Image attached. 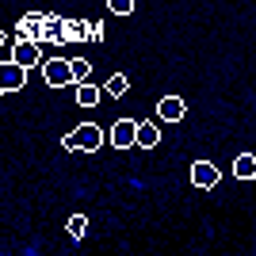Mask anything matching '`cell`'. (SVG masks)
Returning a JSON list of instances; mask_svg holds the SVG:
<instances>
[{
  "instance_id": "cell-1",
  "label": "cell",
  "mask_w": 256,
  "mask_h": 256,
  "mask_svg": "<svg viewBox=\"0 0 256 256\" xmlns=\"http://www.w3.org/2000/svg\"><path fill=\"white\" fill-rule=\"evenodd\" d=\"M62 146L69 153H76V150L80 153H100L104 150V130H100L96 122H80L76 130H69V134L62 138Z\"/></svg>"
},
{
  "instance_id": "cell-2",
  "label": "cell",
  "mask_w": 256,
  "mask_h": 256,
  "mask_svg": "<svg viewBox=\"0 0 256 256\" xmlns=\"http://www.w3.org/2000/svg\"><path fill=\"white\" fill-rule=\"evenodd\" d=\"M42 76H46V84H50V88H69L76 80V76H73V58H46Z\"/></svg>"
},
{
  "instance_id": "cell-3",
  "label": "cell",
  "mask_w": 256,
  "mask_h": 256,
  "mask_svg": "<svg viewBox=\"0 0 256 256\" xmlns=\"http://www.w3.org/2000/svg\"><path fill=\"white\" fill-rule=\"evenodd\" d=\"M138 126H142V122H134V118H118L115 126H111V146H115V150L138 146Z\"/></svg>"
},
{
  "instance_id": "cell-4",
  "label": "cell",
  "mask_w": 256,
  "mask_h": 256,
  "mask_svg": "<svg viewBox=\"0 0 256 256\" xmlns=\"http://www.w3.org/2000/svg\"><path fill=\"white\" fill-rule=\"evenodd\" d=\"M218 180H222V172L214 168L210 160H195V164H192V184H195V188L210 192V188H218Z\"/></svg>"
},
{
  "instance_id": "cell-5",
  "label": "cell",
  "mask_w": 256,
  "mask_h": 256,
  "mask_svg": "<svg viewBox=\"0 0 256 256\" xmlns=\"http://www.w3.org/2000/svg\"><path fill=\"white\" fill-rule=\"evenodd\" d=\"M12 62L20 65V69H34V65H46L42 62V46L38 42H20L12 50Z\"/></svg>"
},
{
  "instance_id": "cell-6",
  "label": "cell",
  "mask_w": 256,
  "mask_h": 256,
  "mask_svg": "<svg viewBox=\"0 0 256 256\" xmlns=\"http://www.w3.org/2000/svg\"><path fill=\"white\" fill-rule=\"evenodd\" d=\"M23 84H27V69H20L16 62H4V69H0V92H20Z\"/></svg>"
},
{
  "instance_id": "cell-7",
  "label": "cell",
  "mask_w": 256,
  "mask_h": 256,
  "mask_svg": "<svg viewBox=\"0 0 256 256\" xmlns=\"http://www.w3.org/2000/svg\"><path fill=\"white\" fill-rule=\"evenodd\" d=\"M184 111H188V107H184V100H180V96H164V100L157 104V115L164 118V122H180Z\"/></svg>"
},
{
  "instance_id": "cell-8",
  "label": "cell",
  "mask_w": 256,
  "mask_h": 256,
  "mask_svg": "<svg viewBox=\"0 0 256 256\" xmlns=\"http://www.w3.org/2000/svg\"><path fill=\"white\" fill-rule=\"evenodd\" d=\"M46 42H65V16H46L42 46H46Z\"/></svg>"
},
{
  "instance_id": "cell-9",
  "label": "cell",
  "mask_w": 256,
  "mask_h": 256,
  "mask_svg": "<svg viewBox=\"0 0 256 256\" xmlns=\"http://www.w3.org/2000/svg\"><path fill=\"white\" fill-rule=\"evenodd\" d=\"M234 176L237 180H256V153H241L234 160Z\"/></svg>"
},
{
  "instance_id": "cell-10",
  "label": "cell",
  "mask_w": 256,
  "mask_h": 256,
  "mask_svg": "<svg viewBox=\"0 0 256 256\" xmlns=\"http://www.w3.org/2000/svg\"><path fill=\"white\" fill-rule=\"evenodd\" d=\"M100 100H104V88L88 84V80H84V84H76V104H80V107H96Z\"/></svg>"
},
{
  "instance_id": "cell-11",
  "label": "cell",
  "mask_w": 256,
  "mask_h": 256,
  "mask_svg": "<svg viewBox=\"0 0 256 256\" xmlns=\"http://www.w3.org/2000/svg\"><path fill=\"white\" fill-rule=\"evenodd\" d=\"M84 38H88L84 20H65V42H84Z\"/></svg>"
},
{
  "instance_id": "cell-12",
  "label": "cell",
  "mask_w": 256,
  "mask_h": 256,
  "mask_svg": "<svg viewBox=\"0 0 256 256\" xmlns=\"http://www.w3.org/2000/svg\"><path fill=\"white\" fill-rule=\"evenodd\" d=\"M157 142H160V130L153 126V122H142V126H138V146H142V150H153Z\"/></svg>"
},
{
  "instance_id": "cell-13",
  "label": "cell",
  "mask_w": 256,
  "mask_h": 256,
  "mask_svg": "<svg viewBox=\"0 0 256 256\" xmlns=\"http://www.w3.org/2000/svg\"><path fill=\"white\" fill-rule=\"evenodd\" d=\"M126 88H130V80H126V73H115V76H107V96H126Z\"/></svg>"
},
{
  "instance_id": "cell-14",
  "label": "cell",
  "mask_w": 256,
  "mask_h": 256,
  "mask_svg": "<svg viewBox=\"0 0 256 256\" xmlns=\"http://www.w3.org/2000/svg\"><path fill=\"white\" fill-rule=\"evenodd\" d=\"M65 230H69V237H73V241H80V237L88 234V218H84V214H73V218L65 222Z\"/></svg>"
},
{
  "instance_id": "cell-15",
  "label": "cell",
  "mask_w": 256,
  "mask_h": 256,
  "mask_svg": "<svg viewBox=\"0 0 256 256\" xmlns=\"http://www.w3.org/2000/svg\"><path fill=\"white\" fill-rule=\"evenodd\" d=\"M88 73H92V62H88V58H73V76L80 80V84H84Z\"/></svg>"
},
{
  "instance_id": "cell-16",
  "label": "cell",
  "mask_w": 256,
  "mask_h": 256,
  "mask_svg": "<svg viewBox=\"0 0 256 256\" xmlns=\"http://www.w3.org/2000/svg\"><path fill=\"white\" fill-rule=\"evenodd\" d=\"M107 8L115 12V16H130V12H134V0H111Z\"/></svg>"
},
{
  "instance_id": "cell-17",
  "label": "cell",
  "mask_w": 256,
  "mask_h": 256,
  "mask_svg": "<svg viewBox=\"0 0 256 256\" xmlns=\"http://www.w3.org/2000/svg\"><path fill=\"white\" fill-rule=\"evenodd\" d=\"M88 38H92V42H100V38H104V27H100V23H88Z\"/></svg>"
}]
</instances>
